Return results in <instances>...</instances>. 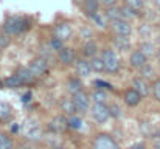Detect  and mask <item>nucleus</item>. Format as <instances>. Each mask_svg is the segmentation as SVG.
I'll return each instance as SVG.
<instances>
[{
	"mask_svg": "<svg viewBox=\"0 0 160 149\" xmlns=\"http://www.w3.org/2000/svg\"><path fill=\"white\" fill-rule=\"evenodd\" d=\"M3 28H5V31L9 33V34H20V33H23L25 30L30 28V23H28L25 19H22V17L12 16V17H8V19L5 20Z\"/></svg>",
	"mask_w": 160,
	"mask_h": 149,
	"instance_id": "f257e3e1",
	"label": "nucleus"
},
{
	"mask_svg": "<svg viewBox=\"0 0 160 149\" xmlns=\"http://www.w3.org/2000/svg\"><path fill=\"white\" fill-rule=\"evenodd\" d=\"M103 62H104V67H106L107 73H118L120 68H121V62H120V57L118 54L113 51V50H104L103 54Z\"/></svg>",
	"mask_w": 160,
	"mask_h": 149,
	"instance_id": "f03ea898",
	"label": "nucleus"
},
{
	"mask_svg": "<svg viewBox=\"0 0 160 149\" xmlns=\"http://www.w3.org/2000/svg\"><path fill=\"white\" fill-rule=\"evenodd\" d=\"M92 149H120V145L109 134H97L92 140Z\"/></svg>",
	"mask_w": 160,
	"mask_h": 149,
	"instance_id": "7ed1b4c3",
	"label": "nucleus"
},
{
	"mask_svg": "<svg viewBox=\"0 0 160 149\" xmlns=\"http://www.w3.org/2000/svg\"><path fill=\"white\" fill-rule=\"evenodd\" d=\"M90 115L97 123H106L107 120L112 117L110 113V107L106 106V102H93L92 109H90Z\"/></svg>",
	"mask_w": 160,
	"mask_h": 149,
	"instance_id": "20e7f679",
	"label": "nucleus"
},
{
	"mask_svg": "<svg viewBox=\"0 0 160 149\" xmlns=\"http://www.w3.org/2000/svg\"><path fill=\"white\" fill-rule=\"evenodd\" d=\"M23 135L28 142H36V140L42 138V131L34 120H27V123L23 126Z\"/></svg>",
	"mask_w": 160,
	"mask_h": 149,
	"instance_id": "39448f33",
	"label": "nucleus"
},
{
	"mask_svg": "<svg viewBox=\"0 0 160 149\" xmlns=\"http://www.w3.org/2000/svg\"><path fill=\"white\" fill-rule=\"evenodd\" d=\"M110 27H112V31L113 34H120V36H129L132 33V25L129 20L126 19H118V20H113L110 22Z\"/></svg>",
	"mask_w": 160,
	"mask_h": 149,
	"instance_id": "423d86ee",
	"label": "nucleus"
},
{
	"mask_svg": "<svg viewBox=\"0 0 160 149\" xmlns=\"http://www.w3.org/2000/svg\"><path fill=\"white\" fill-rule=\"evenodd\" d=\"M72 98H73V102H75L76 112H79V113H86V112L89 110L90 99H89V95H87L84 90H81V92L72 95Z\"/></svg>",
	"mask_w": 160,
	"mask_h": 149,
	"instance_id": "0eeeda50",
	"label": "nucleus"
},
{
	"mask_svg": "<svg viewBox=\"0 0 160 149\" xmlns=\"http://www.w3.org/2000/svg\"><path fill=\"white\" fill-rule=\"evenodd\" d=\"M28 67H30V70L33 72V75H34L36 78H39V76H42V75L47 73V70H48V62H47V59H45L44 56H41V57L33 59Z\"/></svg>",
	"mask_w": 160,
	"mask_h": 149,
	"instance_id": "6e6552de",
	"label": "nucleus"
},
{
	"mask_svg": "<svg viewBox=\"0 0 160 149\" xmlns=\"http://www.w3.org/2000/svg\"><path fill=\"white\" fill-rule=\"evenodd\" d=\"M72 33H73V30H72V25L68 23V22H61V23H58L56 27H54V37L56 39H59V41H62V42H65L67 39H70L72 37Z\"/></svg>",
	"mask_w": 160,
	"mask_h": 149,
	"instance_id": "1a4fd4ad",
	"label": "nucleus"
},
{
	"mask_svg": "<svg viewBox=\"0 0 160 149\" xmlns=\"http://www.w3.org/2000/svg\"><path fill=\"white\" fill-rule=\"evenodd\" d=\"M132 89H135L142 97H148L149 92H151V86H149L148 79L143 78V76H137V78L132 79Z\"/></svg>",
	"mask_w": 160,
	"mask_h": 149,
	"instance_id": "9d476101",
	"label": "nucleus"
},
{
	"mask_svg": "<svg viewBox=\"0 0 160 149\" xmlns=\"http://www.w3.org/2000/svg\"><path fill=\"white\" fill-rule=\"evenodd\" d=\"M129 64H131L132 68L140 70V68H143V67L148 64V57H146L140 50H135V51H132L131 56H129Z\"/></svg>",
	"mask_w": 160,
	"mask_h": 149,
	"instance_id": "9b49d317",
	"label": "nucleus"
},
{
	"mask_svg": "<svg viewBox=\"0 0 160 149\" xmlns=\"http://www.w3.org/2000/svg\"><path fill=\"white\" fill-rule=\"evenodd\" d=\"M58 59L64 64V65H72L73 62H76V56H75V50L70 47H62L58 51Z\"/></svg>",
	"mask_w": 160,
	"mask_h": 149,
	"instance_id": "f8f14e48",
	"label": "nucleus"
},
{
	"mask_svg": "<svg viewBox=\"0 0 160 149\" xmlns=\"http://www.w3.org/2000/svg\"><path fill=\"white\" fill-rule=\"evenodd\" d=\"M75 72L79 78H87L92 72V65H90V61H86V59H78L75 62Z\"/></svg>",
	"mask_w": 160,
	"mask_h": 149,
	"instance_id": "ddd939ff",
	"label": "nucleus"
},
{
	"mask_svg": "<svg viewBox=\"0 0 160 149\" xmlns=\"http://www.w3.org/2000/svg\"><path fill=\"white\" fill-rule=\"evenodd\" d=\"M48 126H50V129H52L53 132L61 134V132H64V131L68 127V120H67L65 117L59 115V117H54L53 120L48 123Z\"/></svg>",
	"mask_w": 160,
	"mask_h": 149,
	"instance_id": "4468645a",
	"label": "nucleus"
},
{
	"mask_svg": "<svg viewBox=\"0 0 160 149\" xmlns=\"http://www.w3.org/2000/svg\"><path fill=\"white\" fill-rule=\"evenodd\" d=\"M16 75L20 78V81H22L23 86L25 84H33L36 81V76L33 75V72L30 70V67H20V68H17Z\"/></svg>",
	"mask_w": 160,
	"mask_h": 149,
	"instance_id": "2eb2a0df",
	"label": "nucleus"
},
{
	"mask_svg": "<svg viewBox=\"0 0 160 149\" xmlns=\"http://www.w3.org/2000/svg\"><path fill=\"white\" fill-rule=\"evenodd\" d=\"M142 98H143V97H142L135 89H129V90L124 92V102H126L129 107H135V106H138L140 101H142Z\"/></svg>",
	"mask_w": 160,
	"mask_h": 149,
	"instance_id": "dca6fc26",
	"label": "nucleus"
},
{
	"mask_svg": "<svg viewBox=\"0 0 160 149\" xmlns=\"http://www.w3.org/2000/svg\"><path fill=\"white\" fill-rule=\"evenodd\" d=\"M115 48L120 50V51H126V50L131 48V41H129V36H120V34H115V37L112 39Z\"/></svg>",
	"mask_w": 160,
	"mask_h": 149,
	"instance_id": "f3484780",
	"label": "nucleus"
},
{
	"mask_svg": "<svg viewBox=\"0 0 160 149\" xmlns=\"http://www.w3.org/2000/svg\"><path fill=\"white\" fill-rule=\"evenodd\" d=\"M100 0H82V9L87 16H93L95 12H98L100 9Z\"/></svg>",
	"mask_w": 160,
	"mask_h": 149,
	"instance_id": "a211bd4d",
	"label": "nucleus"
},
{
	"mask_svg": "<svg viewBox=\"0 0 160 149\" xmlns=\"http://www.w3.org/2000/svg\"><path fill=\"white\" fill-rule=\"evenodd\" d=\"M106 17L109 22H113V20H118V19H123V14H121V8L117 6V5H110L107 6L106 9Z\"/></svg>",
	"mask_w": 160,
	"mask_h": 149,
	"instance_id": "6ab92c4d",
	"label": "nucleus"
},
{
	"mask_svg": "<svg viewBox=\"0 0 160 149\" xmlns=\"http://www.w3.org/2000/svg\"><path fill=\"white\" fill-rule=\"evenodd\" d=\"M59 107H61V110H62L65 115H73V113L76 112L73 98H62L61 102H59Z\"/></svg>",
	"mask_w": 160,
	"mask_h": 149,
	"instance_id": "aec40b11",
	"label": "nucleus"
},
{
	"mask_svg": "<svg viewBox=\"0 0 160 149\" xmlns=\"http://www.w3.org/2000/svg\"><path fill=\"white\" fill-rule=\"evenodd\" d=\"M67 92L68 93H72V95H75V93H78V92H81L82 90V82L78 79V78H70L68 81H67Z\"/></svg>",
	"mask_w": 160,
	"mask_h": 149,
	"instance_id": "412c9836",
	"label": "nucleus"
},
{
	"mask_svg": "<svg viewBox=\"0 0 160 149\" xmlns=\"http://www.w3.org/2000/svg\"><path fill=\"white\" fill-rule=\"evenodd\" d=\"M138 50L149 59V57H152V56H156V53H157V50H156V45L152 44V42H142L140 44V47H138Z\"/></svg>",
	"mask_w": 160,
	"mask_h": 149,
	"instance_id": "4be33fe9",
	"label": "nucleus"
},
{
	"mask_svg": "<svg viewBox=\"0 0 160 149\" xmlns=\"http://www.w3.org/2000/svg\"><path fill=\"white\" fill-rule=\"evenodd\" d=\"M97 53H98V45L93 42V41H87L86 44H84V48H82V54L86 56V57H93V56H97Z\"/></svg>",
	"mask_w": 160,
	"mask_h": 149,
	"instance_id": "5701e85b",
	"label": "nucleus"
},
{
	"mask_svg": "<svg viewBox=\"0 0 160 149\" xmlns=\"http://www.w3.org/2000/svg\"><path fill=\"white\" fill-rule=\"evenodd\" d=\"M12 115V109L8 102H2L0 101V121H8Z\"/></svg>",
	"mask_w": 160,
	"mask_h": 149,
	"instance_id": "b1692460",
	"label": "nucleus"
},
{
	"mask_svg": "<svg viewBox=\"0 0 160 149\" xmlns=\"http://www.w3.org/2000/svg\"><path fill=\"white\" fill-rule=\"evenodd\" d=\"M90 65H92V70L93 72H98V73L106 72V67H104V62H103V57L101 56L100 57H97V56L90 57Z\"/></svg>",
	"mask_w": 160,
	"mask_h": 149,
	"instance_id": "393cba45",
	"label": "nucleus"
},
{
	"mask_svg": "<svg viewBox=\"0 0 160 149\" xmlns=\"http://www.w3.org/2000/svg\"><path fill=\"white\" fill-rule=\"evenodd\" d=\"M5 86L8 87V89H17V87H20V86H23L22 84V81H20V78L14 73V75H11V76H8L5 81Z\"/></svg>",
	"mask_w": 160,
	"mask_h": 149,
	"instance_id": "a878e982",
	"label": "nucleus"
},
{
	"mask_svg": "<svg viewBox=\"0 0 160 149\" xmlns=\"http://www.w3.org/2000/svg\"><path fill=\"white\" fill-rule=\"evenodd\" d=\"M0 149H14V143L8 134L0 132Z\"/></svg>",
	"mask_w": 160,
	"mask_h": 149,
	"instance_id": "bb28decb",
	"label": "nucleus"
},
{
	"mask_svg": "<svg viewBox=\"0 0 160 149\" xmlns=\"http://www.w3.org/2000/svg\"><path fill=\"white\" fill-rule=\"evenodd\" d=\"M92 99H93V102H106L107 93L103 89H98V90H95L92 93Z\"/></svg>",
	"mask_w": 160,
	"mask_h": 149,
	"instance_id": "cd10ccee",
	"label": "nucleus"
},
{
	"mask_svg": "<svg viewBox=\"0 0 160 149\" xmlns=\"http://www.w3.org/2000/svg\"><path fill=\"white\" fill-rule=\"evenodd\" d=\"M121 14H123V19L131 20V19H134V17L137 16V11H134L132 8H129L128 5H124V6L121 8Z\"/></svg>",
	"mask_w": 160,
	"mask_h": 149,
	"instance_id": "c85d7f7f",
	"label": "nucleus"
},
{
	"mask_svg": "<svg viewBox=\"0 0 160 149\" xmlns=\"http://www.w3.org/2000/svg\"><path fill=\"white\" fill-rule=\"evenodd\" d=\"M124 3L129 6V8H132L134 11H140L142 8H143V5H145V0H124Z\"/></svg>",
	"mask_w": 160,
	"mask_h": 149,
	"instance_id": "c756f323",
	"label": "nucleus"
},
{
	"mask_svg": "<svg viewBox=\"0 0 160 149\" xmlns=\"http://www.w3.org/2000/svg\"><path fill=\"white\" fill-rule=\"evenodd\" d=\"M68 127H72V129H81V127H82V120L72 115V117L68 118Z\"/></svg>",
	"mask_w": 160,
	"mask_h": 149,
	"instance_id": "7c9ffc66",
	"label": "nucleus"
},
{
	"mask_svg": "<svg viewBox=\"0 0 160 149\" xmlns=\"http://www.w3.org/2000/svg\"><path fill=\"white\" fill-rule=\"evenodd\" d=\"M92 19L97 22V25H98V27H103V28H106V27H107V22H106L107 17H106V14H104V17H103L100 12H95V14L92 16Z\"/></svg>",
	"mask_w": 160,
	"mask_h": 149,
	"instance_id": "2f4dec72",
	"label": "nucleus"
},
{
	"mask_svg": "<svg viewBox=\"0 0 160 149\" xmlns=\"http://www.w3.org/2000/svg\"><path fill=\"white\" fill-rule=\"evenodd\" d=\"M140 72H142V76H143V78H146V79L154 76V68H152L149 64H146L143 68H140Z\"/></svg>",
	"mask_w": 160,
	"mask_h": 149,
	"instance_id": "473e14b6",
	"label": "nucleus"
},
{
	"mask_svg": "<svg viewBox=\"0 0 160 149\" xmlns=\"http://www.w3.org/2000/svg\"><path fill=\"white\" fill-rule=\"evenodd\" d=\"M151 89H152V95H154L156 101H159L160 102V79H156V81L152 82Z\"/></svg>",
	"mask_w": 160,
	"mask_h": 149,
	"instance_id": "72a5a7b5",
	"label": "nucleus"
},
{
	"mask_svg": "<svg viewBox=\"0 0 160 149\" xmlns=\"http://www.w3.org/2000/svg\"><path fill=\"white\" fill-rule=\"evenodd\" d=\"M9 44H11V37H9L8 34H3V33H0V50L6 48Z\"/></svg>",
	"mask_w": 160,
	"mask_h": 149,
	"instance_id": "f704fd0d",
	"label": "nucleus"
},
{
	"mask_svg": "<svg viewBox=\"0 0 160 149\" xmlns=\"http://www.w3.org/2000/svg\"><path fill=\"white\" fill-rule=\"evenodd\" d=\"M62 47H64V45H62V41H59V39H56V37H53V39L50 41V48H52V50L59 51Z\"/></svg>",
	"mask_w": 160,
	"mask_h": 149,
	"instance_id": "c9c22d12",
	"label": "nucleus"
},
{
	"mask_svg": "<svg viewBox=\"0 0 160 149\" xmlns=\"http://www.w3.org/2000/svg\"><path fill=\"white\" fill-rule=\"evenodd\" d=\"M110 113H112V117H121V110H120V107L118 106H110Z\"/></svg>",
	"mask_w": 160,
	"mask_h": 149,
	"instance_id": "e433bc0d",
	"label": "nucleus"
},
{
	"mask_svg": "<svg viewBox=\"0 0 160 149\" xmlns=\"http://www.w3.org/2000/svg\"><path fill=\"white\" fill-rule=\"evenodd\" d=\"M103 5H106V6H110V5H117V0H100Z\"/></svg>",
	"mask_w": 160,
	"mask_h": 149,
	"instance_id": "4c0bfd02",
	"label": "nucleus"
},
{
	"mask_svg": "<svg viewBox=\"0 0 160 149\" xmlns=\"http://www.w3.org/2000/svg\"><path fill=\"white\" fill-rule=\"evenodd\" d=\"M131 149H145V143H137V145L131 146Z\"/></svg>",
	"mask_w": 160,
	"mask_h": 149,
	"instance_id": "58836bf2",
	"label": "nucleus"
},
{
	"mask_svg": "<svg viewBox=\"0 0 160 149\" xmlns=\"http://www.w3.org/2000/svg\"><path fill=\"white\" fill-rule=\"evenodd\" d=\"M30 98H31V93L28 92V93H25V95L22 97V101H23V102H28V101H30Z\"/></svg>",
	"mask_w": 160,
	"mask_h": 149,
	"instance_id": "ea45409f",
	"label": "nucleus"
},
{
	"mask_svg": "<svg viewBox=\"0 0 160 149\" xmlns=\"http://www.w3.org/2000/svg\"><path fill=\"white\" fill-rule=\"evenodd\" d=\"M17 149H31V146L28 145V143H22V145H19Z\"/></svg>",
	"mask_w": 160,
	"mask_h": 149,
	"instance_id": "a19ab883",
	"label": "nucleus"
},
{
	"mask_svg": "<svg viewBox=\"0 0 160 149\" xmlns=\"http://www.w3.org/2000/svg\"><path fill=\"white\" fill-rule=\"evenodd\" d=\"M156 57H157V62L160 64V50H157V53H156Z\"/></svg>",
	"mask_w": 160,
	"mask_h": 149,
	"instance_id": "79ce46f5",
	"label": "nucleus"
},
{
	"mask_svg": "<svg viewBox=\"0 0 160 149\" xmlns=\"http://www.w3.org/2000/svg\"><path fill=\"white\" fill-rule=\"evenodd\" d=\"M11 131H12V132H17V131H19V126H17V124H16V126H12V127H11Z\"/></svg>",
	"mask_w": 160,
	"mask_h": 149,
	"instance_id": "37998d69",
	"label": "nucleus"
},
{
	"mask_svg": "<svg viewBox=\"0 0 160 149\" xmlns=\"http://www.w3.org/2000/svg\"><path fill=\"white\" fill-rule=\"evenodd\" d=\"M154 2H156V5L159 6V9H160V0H154Z\"/></svg>",
	"mask_w": 160,
	"mask_h": 149,
	"instance_id": "c03bdc74",
	"label": "nucleus"
},
{
	"mask_svg": "<svg viewBox=\"0 0 160 149\" xmlns=\"http://www.w3.org/2000/svg\"><path fill=\"white\" fill-rule=\"evenodd\" d=\"M50 149H65V148H61V146H54V148H50Z\"/></svg>",
	"mask_w": 160,
	"mask_h": 149,
	"instance_id": "a18cd8bd",
	"label": "nucleus"
},
{
	"mask_svg": "<svg viewBox=\"0 0 160 149\" xmlns=\"http://www.w3.org/2000/svg\"><path fill=\"white\" fill-rule=\"evenodd\" d=\"M156 149H160V142L159 143H156Z\"/></svg>",
	"mask_w": 160,
	"mask_h": 149,
	"instance_id": "49530a36",
	"label": "nucleus"
},
{
	"mask_svg": "<svg viewBox=\"0 0 160 149\" xmlns=\"http://www.w3.org/2000/svg\"><path fill=\"white\" fill-rule=\"evenodd\" d=\"M3 86H5V82H2V81H0V89H2Z\"/></svg>",
	"mask_w": 160,
	"mask_h": 149,
	"instance_id": "de8ad7c7",
	"label": "nucleus"
},
{
	"mask_svg": "<svg viewBox=\"0 0 160 149\" xmlns=\"http://www.w3.org/2000/svg\"><path fill=\"white\" fill-rule=\"evenodd\" d=\"M157 42H159V44H160V34H159V36H157Z\"/></svg>",
	"mask_w": 160,
	"mask_h": 149,
	"instance_id": "09e8293b",
	"label": "nucleus"
},
{
	"mask_svg": "<svg viewBox=\"0 0 160 149\" xmlns=\"http://www.w3.org/2000/svg\"><path fill=\"white\" fill-rule=\"evenodd\" d=\"M159 28H160V19H159Z\"/></svg>",
	"mask_w": 160,
	"mask_h": 149,
	"instance_id": "8fccbe9b",
	"label": "nucleus"
}]
</instances>
